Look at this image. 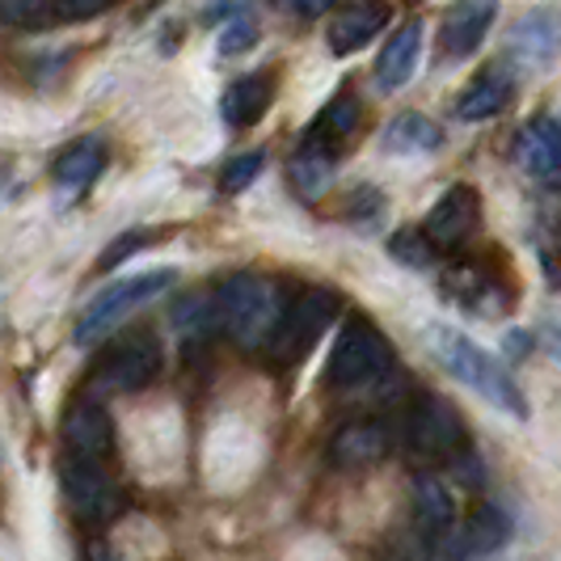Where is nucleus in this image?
<instances>
[{"label":"nucleus","mask_w":561,"mask_h":561,"mask_svg":"<svg viewBox=\"0 0 561 561\" xmlns=\"http://www.w3.org/2000/svg\"><path fill=\"white\" fill-rule=\"evenodd\" d=\"M444 144V131L426 118V114H397L393 123L385 127V148L389 152H405V157H419V152H435Z\"/></svg>","instance_id":"nucleus-23"},{"label":"nucleus","mask_w":561,"mask_h":561,"mask_svg":"<svg viewBox=\"0 0 561 561\" xmlns=\"http://www.w3.org/2000/svg\"><path fill=\"white\" fill-rule=\"evenodd\" d=\"M558 51V22L549 9H533L524 13L515 26L506 30V59L519 68H545Z\"/></svg>","instance_id":"nucleus-14"},{"label":"nucleus","mask_w":561,"mask_h":561,"mask_svg":"<svg viewBox=\"0 0 561 561\" xmlns=\"http://www.w3.org/2000/svg\"><path fill=\"white\" fill-rule=\"evenodd\" d=\"M422 30L426 26H422L419 18H410L397 34H389L385 51L376 59V89L380 93H397V89H405V84L414 81L422 59Z\"/></svg>","instance_id":"nucleus-15"},{"label":"nucleus","mask_w":561,"mask_h":561,"mask_svg":"<svg viewBox=\"0 0 561 561\" xmlns=\"http://www.w3.org/2000/svg\"><path fill=\"white\" fill-rule=\"evenodd\" d=\"M253 43H257V34H253L250 18H232V22L220 30V51H225V56H241V51H250Z\"/></svg>","instance_id":"nucleus-29"},{"label":"nucleus","mask_w":561,"mask_h":561,"mask_svg":"<svg viewBox=\"0 0 561 561\" xmlns=\"http://www.w3.org/2000/svg\"><path fill=\"white\" fill-rule=\"evenodd\" d=\"M173 321H178V330L191 337H203L211 334V330H220V321H216V300L211 296H191L186 305H178L173 312Z\"/></svg>","instance_id":"nucleus-25"},{"label":"nucleus","mask_w":561,"mask_h":561,"mask_svg":"<svg viewBox=\"0 0 561 561\" xmlns=\"http://www.w3.org/2000/svg\"><path fill=\"white\" fill-rule=\"evenodd\" d=\"M161 367H165L161 342L148 330H136V334L118 337L106 351V359L98 364V389H106V393H140L161 376Z\"/></svg>","instance_id":"nucleus-6"},{"label":"nucleus","mask_w":561,"mask_h":561,"mask_svg":"<svg viewBox=\"0 0 561 561\" xmlns=\"http://www.w3.org/2000/svg\"><path fill=\"white\" fill-rule=\"evenodd\" d=\"M337 317V296L325 287H305L291 305H283V317L275 325V334L266 342V351L279 364H300L312 346L321 342V334L330 330V321Z\"/></svg>","instance_id":"nucleus-5"},{"label":"nucleus","mask_w":561,"mask_h":561,"mask_svg":"<svg viewBox=\"0 0 561 561\" xmlns=\"http://www.w3.org/2000/svg\"><path fill=\"white\" fill-rule=\"evenodd\" d=\"M279 4L296 18H321L325 9H334V0H279Z\"/></svg>","instance_id":"nucleus-31"},{"label":"nucleus","mask_w":561,"mask_h":561,"mask_svg":"<svg viewBox=\"0 0 561 561\" xmlns=\"http://www.w3.org/2000/svg\"><path fill=\"white\" fill-rule=\"evenodd\" d=\"M405 448L419 460H448L465 448V426L448 401L422 393L405 414Z\"/></svg>","instance_id":"nucleus-7"},{"label":"nucleus","mask_w":561,"mask_h":561,"mask_svg":"<svg viewBox=\"0 0 561 561\" xmlns=\"http://www.w3.org/2000/svg\"><path fill=\"white\" fill-rule=\"evenodd\" d=\"M157 241V232H148V228H131V232H123V237H114L106 253L98 257V271H114V266H123L127 257H136L140 250H148Z\"/></svg>","instance_id":"nucleus-27"},{"label":"nucleus","mask_w":561,"mask_h":561,"mask_svg":"<svg viewBox=\"0 0 561 561\" xmlns=\"http://www.w3.org/2000/svg\"><path fill=\"white\" fill-rule=\"evenodd\" d=\"M499 0H456L439 22V47L448 59H469L494 30Z\"/></svg>","instance_id":"nucleus-11"},{"label":"nucleus","mask_w":561,"mask_h":561,"mask_svg":"<svg viewBox=\"0 0 561 561\" xmlns=\"http://www.w3.org/2000/svg\"><path fill=\"white\" fill-rule=\"evenodd\" d=\"M266 165V157L262 152H241V157H232L220 173V191L225 195H241V191H250L253 182H257V173Z\"/></svg>","instance_id":"nucleus-26"},{"label":"nucleus","mask_w":561,"mask_h":561,"mask_svg":"<svg viewBox=\"0 0 561 561\" xmlns=\"http://www.w3.org/2000/svg\"><path fill=\"white\" fill-rule=\"evenodd\" d=\"M271 81L266 77H237V81L225 89V98H220V118H225L228 127H253L262 114L271 111Z\"/></svg>","instance_id":"nucleus-20"},{"label":"nucleus","mask_w":561,"mask_h":561,"mask_svg":"<svg viewBox=\"0 0 561 561\" xmlns=\"http://www.w3.org/2000/svg\"><path fill=\"white\" fill-rule=\"evenodd\" d=\"M106 9H111V0H51V18H64V22H84Z\"/></svg>","instance_id":"nucleus-30"},{"label":"nucleus","mask_w":561,"mask_h":561,"mask_svg":"<svg viewBox=\"0 0 561 561\" xmlns=\"http://www.w3.org/2000/svg\"><path fill=\"white\" fill-rule=\"evenodd\" d=\"M59 485H64L68 506L81 519H98L102 524V519H111L114 511H118V485L102 469V460H93V456H72L68 451V460L59 465Z\"/></svg>","instance_id":"nucleus-8"},{"label":"nucleus","mask_w":561,"mask_h":561,"mask_svg":"<svg viewBox=\"0 0 561 561\" xmlns=\"http://www.w3.org/2000/svg\"><path fill=\"white\" fill-rule=\"evenodd\" d=\"M355 127H359V102L342 93V98H334L325 111L312 118L309 140L312 144H325V148H334V144H342L346 136H355Z\"/></svg>","instance_id":"nucleus-24"},{"label":"nucleus","mask_w":561,"mask_h":561,"mask_svg":"<svg viewBox=\"0 0 561 561\" xmlns=\"http://www.w3.org/2000/svg\"><path fill=\"white\" fill-rule=\"evenodd\" d=\"M89 561H114V558L106 545H93V549H89Z\"/></svg>","instance_id":"nucleus-32"},{"label":"nucleus","mask_w":561,"mask_h":561,"mask_svg":"<svg viewBox=\"0 0 561 561\" xmlns=\"http://www.w3.org/2000/svg\"><path fill=\"white\" fill-rule=\"evenodd\" d=\"M211 300H216L220 330L250 351H262L271 342L283 317L279 283L262 279V275H232L211 291Z\"/></svg>","instance_id":"nucleus-2"},{"label":"nucleus","mask_w":561,"mask_h":561,"mask_svg":"<svg viewBox=\"0 0 561 561\" xmlns=\"http://www.w3.org/2000/svg\"><path fill=\"white\" fill-rule=\"evenodd\" d=\"M385 26H389V4L385 0H351V4H342L330 18L325 43H330L334 56H355Z\"/></svg>","instance_id":"nucleus-12"},{"label":"nucleus","mask_w":561,"mask_h":561,"mask_svg":"<svg viewBox=\"0 0 561 561\" xmlns=\"http://www.w3.org/2000/svg\"><path fill=\"white\" fill-rule=\"evenodd\" d=\"M389 456V431L380 422H346L330 439V465L334 469H367Z\"/></svg>","instance_id":"nucleus-17"},{"label":"nucleus","mask_w":561,"mask_h":561,"mask_svg":"<svg viewBox=\"0 0 561 561\" xmlns=\"http://www.w3.org/2000/svg\"><path fill=\"white\" fill-rule=\"evenodd\" d=\"M334 182V148L305 140V148L291 157V186L305 198H321Z\"/></svg>","instance_id":"nucleus-22"},{"label":"nucleus","mask_w":561,"mask_h":561,"mask_svg":"<svg viewBox=\"0 0 561 561\" xmlns=\"http://www.w3.org/2000/svg\"><path fill=\"white\" fill-rule=\"evenodd\" d=\"M515 165L524 169L528 178L553 186L558 182V169H561V140H558V118L553 114H540L533 118L519 140H515Z\"/></svg>","instance_id":"nucleus-13"},{"label":"nucleus","mask_w":561,"mask_h":561,"mask_svg":"<svg viewBox=\"0 0 561 561\" xmlns=\"http://www.w3.org/2000/svg\"><path fill=\"white\" fill-rule=\"evenodd\" d=\"M173 283H178V271H173V266H165V271H144V275H127V279L111 283L106 291L93 296V305H89L84 317L77 321V342L89 346V342L106 337L123 317H131L136 309L152 305L157 296H165Z\"/></svg>","instance_id":"nucleus-4"},{"label":"nucleus","mask_w":561,"mask_h":561,"mask_svg":"<svg viewBox=\"0 0 561 561\" xmlns=\"http://www.w3.org/2000/svg\"><path fill=\"white\" fill-rule=\"evenodd\" d=\"M481 225V198L473 186H451L448 195L431 207V216L422 220V237L431 241V250H456L465 245Z\"/></svg>","instance_id":"nucleus-9"},{"label":"nucleus","mask_w":561,"mask_h":561,"mask_svg":"<svg viewBox=\"0 0 561 561\" xmlns=\"http://www.w3.org/2000/svg\"><path fill=\"white\" fill-rule=\"evenodd\" d=\"M515 536V524L506 515L503 506L494 503H481L469 519H465V533H456L451 540H439L444 549V561H473L485 558V553H499L506 540Z\"/></svg>","instance_id":"nucleus-10"},{"label":"nucleus","mask_w":561,"mask_h":561,"mask_svg":"<svg viewBox=\"0 0 561 561\" xmlns=\"http://www.w3.org/2000/svg\"><path fill=\"white\" fill-rule=\"evenodd\" d=\"M64 444L72 456L106 460L114 451V426L98 401H72L64 414Z\"/></svg>","instance_id":"nucleus-16"},{"label":"nucleus","mask_w":561,"mask_h":561,"mask_svg":"<svg viewBox=\"0 0 561 561\" xmlns=\"http://www.w3.org/2000/svg\"><path fill=\"white\" fill-rule=\"evenodd\" d=\"M511 93H515L511 72L494 64V68L478 72L473 81L460 89V98H456V118H465V123H485V118H494V114L506 111Z\"/></svg>","instance_id":"nucleus-19"},{"label":"nucleus","mask_w":561,"mask_h":561,"mask_svg":"<svg viewBox=\"0 0 561 561\" xmlns=\"http://www.w3.org/2000/svg\"><path fill=\"white\" fill-rule=\"evenodd\" d=\"M106 169V144L93 140V136H84V140L68 144L64 152L56 157V182L64 191H84V186H93L98 182V173Z\"/></svg>","instance_id":"nucleus-21"},{"label":"nucleus","mask_w":561,"mask_h":561,"mask_svg":"<svg viewBox=\"0 0 561 561\" xmlns=\"http://www.w3.org/2000/svg\"><path fill=\"white\" fill-rule=\"evenodd\" d=\"M393 371V351L385 334L371 321H346L342 334L330 346V364H325V380L334 389H367L376 380H385Z\"/></svg>","instance_id":"nucleus-3"},{"label":"nucleus","mask_w":561,"mask_h":561,"mask_svg":"<svg viewBox=\"0 0 561 561\" xmlns=\"http://www.w3.org/2000/svg\"><path fill=\"white\" fill-rule=\"evenodd\" d=\"M414 528L426 545H439L456 533V499L439 478H419L414 481Z\"/></svg>","instance_id":"nucleus-18"},{"label":"nucleus","mask_w":561,"mask_h":561,"mask_svg":"<svg viewBox=\"0 0 561 561\" xmlns=\"http://www.w3.org/2000/svg\"><path fill=\"white\" fill-rule=\"evenodd\" d=\"M426 346H431L435 364L444 367L451 380H460L465 389H473L481 401H490L494 410H503L511 419L528 414V401L519 393V385L506 376V367L490 351H481L473 337H465L451 325H431L426 330Z\"/></svg>","instance_id":"nucleus-1"},{"label":"nucleus","mask_w":561,"mask_h":561,"mask_svg":"<svg viewBox=\"0 0 561 561\" xmlns=\"http://www.w3.org/2000/svg\"><path fill=\"white\" fill-rule=\"evenodd\" d=\"M389 250H393V257H401L405 266H431V257H435L431 241L422 237V228H419V232H414V228L397 232L393 241H389Z\"/></svg>","instance_id":"nucleus-28"}]
</instances>
